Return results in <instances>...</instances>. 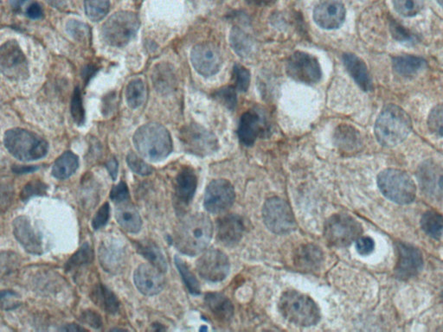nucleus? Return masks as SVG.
I'll return each instance as SVG.
<instances>
[{"label": "nucleus", "instance_id": "obj_48", "mask_svg": "<svg viewBox=\"0 0 443 332\" xmlns=\"http://www.w3.org/2000/svg\"><path fill=\"white\" fill-rule=\"evenodd\" d=\"M127 163L134 173L141 176H149L153 173V168L134 153L127 155Z\"/></svg>", "mask_w": 443, "mask_h": 332}, {"label": "nucleus", "instance_id": "obj_20", "mask_svg": "<svg viewBox=\"0 0 443 332\" xmlns=\"http://www.w3.org/2000/svg\"><path fill=\"white\" fill-rule=\"evenodd\" d=\"M163 272L149 264H142L134 272L135 286L141 293L146 296L157 295L165 287V278Z\"/></svg>", "mask_w": 443, "mask_h": 332}, {"label": "nucleus", "instance_id": "obj_39", "mask_svg": "<svg viewBox=\"0 0 443 332\" xmlns=\"http://www.w3.org/2000/svg\"><path fill=\"white\" fill-rule=\"evenodd\" d=\"M175 264H176L179 274L182 276L183 281L185 282L186 287L188 288L190 293L193 295L201 294V286H199L198 279L191 273L186 262L181 258H179L178 256H176L175 257Z\"/></svg>", "mask_w": 443, "mask_h": 332}, {"label": "nucleus", "instance_id": "obj_47", "mask_svg": "<svg viewBox=\"0 0 443 332\" xmlns=\"http://www.w3.org/2000/svg\"><path fill=\"white\" fill-rule=\"evenodd\" d=\"M47 189L48 186L45 183L39 181V180H36V181L33 180L23 188L21 193H20V198L23 202H26L31 198L46 195Z\"/></svg>", "mask_w": 443, "mask_h": 332}, {"label": "nucleus", "instance_id": "obj_60", "mask_svg": "<svg viewBox=\"0 0 443 332\" xmlns=\"http://www.w3.org/2000/svg\"><path fill=\"white\" fill-rule=\"evenodd\" d=\"M437 2L443 8V0H437Z\"/></svg>", "mask_w": 443, "mask_h": 332}, {"label": "nucleus", "instance_id": "obj_4", "mask_svg": "<svg viewBox=\"0 0 443 332\" xmlns=\"http://www.w3.org/2000/svg\"><path fill=\"white\" fill-rule=\"evenodd\" d=\"M279 310L287 321L298 326H313L321 320L316 303L297 291H287L282 295Z\"/></svg>", "mask_w": 443, "mask_h": 332}, {"label": "nucleus", "instance_id": "obj_1", "mask_svg": "<svg viewBox=\"0 0 443 332\" xmlns=\"http://www.w3.org/2000/svg\"><path fill=\"white\" fill-rule=\"evenodd\" d=\"M213 237V223L207 215L197 213L179 223L174 231V243L182 254L198 255L208 247Z\"/></svg>", "mask_w": 443, "mask_h": 332}, {"label": "nucleus", "instance_id": "obj_43", "mask_svg": "<svg viewBox=\"0 0 443 332\" xmlns=\"http://www.w3.org/2000/svg\"><path fill=\"white\" fill-rule=\"evenodd\" d=\"M233 78L235 90L242 93L248 90L250 83V72L245 67L235 64Z\"/></svg>", "mask_w": 443, "mask_h": 332}, {"label": "nucleus", "instance_id": "obj_46", "mask_svg": "<svg viewBox=\"0 0 443 332\" xmlns=\"http://www.w3.org/2000/svg\"><path fill=\"white\" fill-rule=\"evenodd\" d=\"M428 127L434 134L443 137V105L434 107L429 112Z\"/></svg>", "mask_w": 443, "mask_h": 332}, {"label": "nucleus", "instance_id": "obj_15", "mask_svg": "<svg viewBox=\"0 0 443 332\" xmlns=\"http://www.w3.org/2000/svg\"><path fill=\"white\" fill-rule=\"evenodd\" d=\"M230 261L225 254L218 250L206 251L197 262L199 275L206 281L219 282L229 274Z\"/></svg>", "mask_w": 443, "mask_h": 332}, {"label": "nucleus", "instance_id": "obj_26", "mask_svg": "<svg viewBox=\"0 0 443 332\" xmlns=\"http://www.w3.org/2000/svg\"><path fill=\"white\" fill-rule=\"evenodd\" d=\"M115 218L123 230L131 234L139 233L142 227V219L138 210L129 201L118 203Z\"/></svg>", "mask_w": 443, "mask_h": 332}, {"label": "nucleus", "instance_id": "obj_8", "mask_svg": "<svg viewBox=\"0 0 443 332\" xmlns=\"http://www.w3.org/2000/svg\"><path fill=\"white\" fill-rule=\"evenodd\" d=\"M363 229L356 219L346 214L333 215L327 220L324 235L331 246L344 247L361 237Z\"/></svg>", "mask_w": 443, "mask_h": 332}, {"label": "nucleus", "instance_id": "obj_7", "mask_svg": "<svg viewBox=\"0 0 443 332\" xmlns=\"http://www.w3.org/2000/svg\"><path fill=\"white\" fill-rule=\"evenodd\" d=\"M139 29V19L132 11H118L107 20L102 28L103 40L111 46L124 47Z\"/></svg>", "mask_w": 443, "mask_h": 332}, {"label": "nucleus", "instance_id": "obj_54", "mask_svg": "<svg viewBox=\"0 0 443 332\" xmlns=\"http://www.w3.org/2000/svg\"><path fill=\"white\" fill-rule=\"evenodd\" d=\"M28 17L33 19H39L43 17V11L41 6L38 3L31 4V5L28 7L26 11Z\"/></svg>", "mask_w": 443, "mask_h": 332}, {"label": "nucleus", "instance_id": "obj_22", "mask_svg": "<svg viewBox=\"0 0 443 332\" xmlns=\"http://www.w3.org/2000/svg\"><path fill=\"white\" fill-rule=\"evenodd\" d=\"M198 186V178L190 167H185L179 171L174 183V194L177 203L187 206L193 201Z\"/></svg>", "mask_w": 443, "mask_h": 332}, {"label": "nucleus", "instance_id": "obj_57", "mask_svg": "<svg viewBox=\"0 0 443 332\" xmlns=\"http://www.w3.org/2000/svg\"><path fill=\"white\" fill-rule=\"evenodd\" d=\"M60 331H87L85 328L81 327L78 325H74V323H70V325H67L65 327H62Z\"/></svg>", "mask_w": 443, "mask_h": 332}, {"label": "nucleus", "instance_id": "obj_24", "mask_svg": "<svg viewBox=\"0 0 443 332\" xmlns=\"http://www.w3.org/2000/svg\"><path fill=\"white\" fill-rule=\"evenodd\" d=\"M343 62L351 77L362 90L369 92L373 90V79L368 68L361 58L356 55L346 53L343 55Z\"/></svg>", "mask_w": 443, "mask_h": 332}, {"label": "nucleus", "instance_id": "obj_25", "mask_svg": "<svg viewBox=\"0 0 443 332\" xmlns=\"http://www.w3.org/2000/svg\"><path fill=\"white\" fill-rule=\"evenodd\" d=\"M262 131L261 119L253 111H248L242 115L237 129L239 141L246 146L254 145Z\"/></svg>", "mask_w": 443, "mask_h": 332}, {"label": "nucleus", "instance_id": "obj_40", "mask_svg": "<svg viewBox=\"0 0 443 332\" xmlns=\"http://www.w3.org/2000/svg\"><path fill=\"white\" fill-rule=\"evenodd\" d=\"M395 9L404 17H413L424 8L425 0H393Z\"/></svg>", "mask_w": 443, "mask_h": 332}, {"label": "nucleus", "instance_id": "obj_6", "mask_svg": "<svg viewBox=\"0 0 443 332\" xmlns=\"http://www.w3.org/2000/svg\"><path fill=\"white\" fill-rule=\"evenodd\" d=\"M377 182L382 194L391 202L409 205L416 198V185L405 171L386 169L378 174Z\"/></svg>", "mask_w": 443, "mask_h": 332}, {"label": "nucleus", "instance_id": "obj_35", "mask_svg": "<svg viewBox=\"0 0 443 332\" xmlns=\"http://www.w3.org/2000/svg\"><path fill=\"white\" fill-rule=\"evenodd\" d=\"M422 230L429 237L437 239L443 232V215L436 210H428L421 219Z\"/></svg>", "mask_w": 443, "mask_h": 332}, {"label": "nucleus", "instance_id": "obj_19", "mask_svg": "<svg viewBox=\"0 0 443 332\" xmlns=\"http://www.w3.org/2000/svg\"><path fill=\"white\" fill-rule=\"evenodd\" d=\"M125 247L117 240L110 239L102 242L99 247V261L102 269L112 274H119L127 262Z\"/></svg>", "mask_w": 443, "mask_h": 332}, {"label": "nucleus", "instance_id": "obj_34", "mask_svg": "<svg viewBox=\"0 0 443 332\" xmlns=\"http://www.w3.org/2000/svg\"><path fill=\"white\" fill-rule=\"evenodd\" d=\"M336 143L347 151L358 150L362 145L361 134L353 127L341 126L336 131Z\"/></svg>", "mask_w": 443, "mask_h": 332}, {"label": "nucleus", "instance_id": "obj_56", "mask_svg": "<svg viewBox=\"0 0 443 332\" xmlns=\"http://www.w3.org/2000/svg\"><path fill=\"white\" fill-rule=\"evenodd\" d=\"M38 166H16L13 167L14 173L16 174H26L33 173V171H37Z\"/></svg>", "mask_w": 443, "mask_h": 332}, {"label": "nucleus", "instance_id": "obj_50", "mask_svg": "<svg viewBox=\"0 0 443 332\" xmlns=\"http://www.w3.org/2000/svg\"><path fill=\"white\" fill-rule=\"evenodd\" d=\"M129 190L125 182L121 181L117 186L113 187L110 191L111 201L117 203H122L129 201Z\"/></svg>", "mask_w": 443, "mask_h": 332}, {"label": "nucleus", "instance_id": "obj_36", "mask_svg": "<svg viewBox=\"0 0 443 332\" xmlns=\"http://www.w3.org/2000/svg\"><path fill=\"white\" fill-rule=\"evenodd\" d=\"M93 259L94 251L90 244L86 242L66 262L65 270L68 273H71V272L89 265Z\"/></svg>", "mask_w": 443, "mask_h": 332}, {"label": "nucleus", "instance_id": "obj_23", "mask_svg": "<svg viewBox=\"0 0 443 332\" xmlns=\"http://www.w3.org/2000/svg\"><path fill=\"white\" fill-rule=\"evenodd\" d=\"M245 232V224L237 215H228L218 222V240L223 245L233 246L240 242Z\"/></svg>", "mask_w": 443, "mask_h": 332}, {"label": "nucleus", "instance_id": "obj_14", "mask_svg": "<svg viewBox=\"0 0 443 332\" xmlns=\"http://www.w3.org/2000/svg\"><path fill=\"white\" fill-rule=\"evenodd\" d=\"M234 201L233 185L225 179H215L207 186L203 206L210 213L219 214L229 210Z\"/></svg>", "mask_w": 443, "mask_h": 332}, {"label": "nucleus", "instance_id": "obj_28", "mask_svg": "<svg viewBox=\"0 0 443 332\" xmlns=\"http://www.w3.org/2000/svg\"><path fill=\"white\" fill-rule=\"evenodd\" d=\"M135 247L138 253L146 258L151 265L157 267L163 273H166L169 269L166 259L156 243L151 240H142V241L135 242Z\"/></svg>", "mask_w": 443, "mask_h": 332}, {"label": "nucleus", "instance_id": "obj_3", "mask_svg": "<svg viewBox=\"0 0 443 332\" xmlns=\"http://www.w3.org/2000/svg\"><path fill=\"white\" fill-rule=\"evenodd\" d=\"M134 144L138 153L149 161H161L173 151V141L169 130L158 123L139 127L134 135Z\"/></svg>", "mask_w": 443, "mask_h": 332}, {"label": "nucleus", "instance_id": "obj_53", "mask_svg": "<svg viewBox=\"0 0 443 332\" xmlns=\"http://www.w3.org/2000/svg\"><path fill=\"white\" fill-rule=\"evenodd\" d=\"M390 29L393 31L394 38L400 40V41H406V40L411 39V35L396 22L393 23V25L390 26Z\"/></svg>", "mask_w": 443, "mask_h": 332}, {"label": "nucleus", "instance_id": "obj_59", "mask_svg": "<svg viewBox=\"0 0 443 332\" xmlns=\"http://www.w3.org/2000/svg\"><path fill=\"white\" fill-rule=\"evenodd\" d=\"M26 1V0H10L11 6H13L15 10L19 9Z\"/></svg>", "mask_w": 443, "mask_h": 332}, {"label": "nucleus", "instance_id": "obj_27", "mask_svg": "<svg viewBox=\"0 0 443 332\" xmlns=\"http://www.w3.org/2000/svg\"><path fill=\"white\" fill-rule=\"evenodd\" d=\"M151 81L159 93H171L177 86V77L174 67L165 63L158 64L151 74Z\"/></svg>", "mask_w": 443, "mask_h": 332}, {"label": "nucleus", "instance_id": "obj_37", "mask_svg": "<svg viewBox=\"0 0 443 332\" xmlns=\"http://www.w3.org/2000/svg\"><path fill=\"white\" fill-rule=\"evenodd\" d=\"M146 91L145 84L141 79H134L127 87L126 98L127 105L131 109H138L146 101Z\"/></svg>", "mask_w": 443, "mask_h": 332}, {"label": "nucleus", "instance_id": "obj_32", "mask_svg": "<svg viewBox=\"0 0 443 332\" xmlns=\"http://www.w3.org/2000/svg\"><path fill=\"white\" fill-rule=\"evenodd\" d=\"M78 156L72 151H66L55 160L53 167V177L60 180L69 178L78 171Z\"/></svg>", "mask_w": 443, "mask_h": 332}, {"label": "nucleus", "instance_id": "obj_29", "mask_svg": "<svg viewBox=\"0 0 443 332\" xmlns=\"http://www.w3.org/2000/svg\"><path fill=\"white\" fill-rule=\"evenodd\" d=\"M91 299L103 311L110 314H117L119 310V302L113 291L102 283L97 284L91 293Z\"/></svg>", "mask_w": 443, "mask_h": 332}, {"label": "nucleus", "instance_id": "obj_44", "mask_svg": "<svg viewBox=\"0 0 443 332\" xmlns=\"http://www.w3.org/2000/svg\"><path fill=\"white\" fill-rule=\"evenodd\" d=\"M231 46L241 57L249 54L251 49L250 41L248 37L240 30L234 29L231 32Z\"/></svg>", "mask_w": 443, "mask_h": 332}, {"label": "nucleus", "instance_id": "obj_52", "mask_svg": "<svg viewBox=\"0 0 443 332\" xmlns=\"http://www.w3.org/2000/svg\"><path fill=\"white\" fill-rule=\"evenodd\" d=\"M356 249L359 255H368L373 253L375 242L372 238L368 237H359L356 241Z\"/></svg>", "mask_w": 443, "mask_h": 332}, {"label": "nucleus", "instance_id": "obj_16", "mask_svg": "<svg viewBox=\"0 0 443 332\" xmlns=\"http://www.w3.org/2000/svg\"><path fill=\"white\" fill-rule=\"evenodd\" d=\"M417 179L422 191L429 197L443 198V164L426 160L417 169Z\"/></svg>", "mask_w": 443, "mask_h": 332}, {"label": "nucleus", "instance_id": "obj_31", "mask_svg": "<svg viewBox=\"0 0 443 332\" xmlns=\"http://www.w3.org/2000/svg\"><path fill=\"white\" fill-rule=\"evenodd\" d=\"M426 62L424 58L416 55H402L393 59L395 72L402 77H412L424 69Z\"/></svg>", "mask_w": 443, "mask_h": 332}, {"label": "nucleus", "instance_id": "obj_18", "mask_svg": "<svg viewBox=\"0 0 443 332\" xmlns=\"http://www.w3.org/2000/svg\"><path fill=\"white\" fill-rule=\"evenodd\" d=\"M345 18L346 8L339 0H324L314 11V22L322 29H338Z\"/></svg>", "mask_w": 443, "mask_h": 332}, {"label": "nucleus", "instance_id": "obj_13", "mask_svg": "<svg viewBox=\"0 0 443 332\" xmlns=\"http://www.w3.org/2000/svg\"><path fill=\"white\" fill-rule=\"evenodd\" d=\"M191 61L199 75L210 77L220 70L223 58L220 50L213 43H202L193 47Z\"/></svg>", "mask_w": 443, "mask_h": 332}, {"label": "nucleus", "instance_id": "obj_21", "mask_svg": "<svg viewBox=\"0 0 443 332\" xmlns=\"http://www.w3.org/2000/svg\"><path fill=\"white\" fill-rule=\"evenodd\" d=\"M14 237L28 253L40 255L43 254V242L36 232L29 218L18 217L13 223Z\"/></svg>", "mask_w": 443, "mask_h": 332}, {"label": "nucleus", "instance_id": "obj_12", "mask_svg": "<svg viewBox=\"0 0 443 332\" xmlns=\"http://www.w3.org/2000/svg\"><path fill=\"white\" fill-rule=\"evenodd\" d=\"M0 68L6 77L21 81L29 77V67L25 54L14 40L8 41L0 49Z\"/></svg>", "mask_w": 443, "mask_h": 332}, {"label": "nucleus", "instance_id": "obj_17", "mask_svg": "<svg viewBox=\"0 0 443 332\" xmlns=\"http://www.w3.org/2000/svg\"><path fill=\"white\" fill-rule=\"evenodd\" d=\"M397 262L395 267V274L400 279H408L420 273L424 267L422 252L405 242L397 245Z\"/></svg>", "mask_w": 443, "mask_h": 332}, {"label": "nucleus", "instance_id": "obj_55", "mask_svg": "<svg viewBox=\"0 0 443 332\" xmlns=\"http://www.w3.org/2000/svg\"><path fill=\"white\" fill-rule=\"evenodd\" d=\"M106 167L114 181V180H117L118 175L117 160L114 158L110 159V161L107 163Z\"/></svg>", "mask_w": 443, "mask_h": 332}, {"label": "nucleus", "instance_id": "obj_49", "mask_svg": "<svg viewBox=\"0 0 443 332\" xmlns=\"http://www.w3.org/2000/svg\"><path fill=\"white\" fill-rule=\"evenodd\" d=\"M110 218V203H106L101 208H100L97 213L95 214L93 221H92V227H93L95 230H101L102 227H105L107 223H109Z\"/></svg>", "mask_w": 443, "mask_h": 332}, {"label": "nucleus", "instance_id": "obj_30", "mask_svg": "<svg viewBox=\"0 0 443 332\" xmlns=\"http://www.w3.org/2000/svg\"><path fill=\"white\" fill-rule=\"evenodd\" d=\"M205 302L211 314L219 321L227 322L233 318V303L225 296L219 294H209L206 295Z\"/></svg>", "mask_w": 443, "mask_h": 332}, {"label": "nucleus", "instance_id": "obj_33", "mask_svg": "<svg viewBox=\"0 0 443 332\" xmlns=\"http://www.w3.org/2000/svg\"><path fill=\"white\" fill-rule=\"evenodd\" d=\"M322 252L314 245L302 246L295 255V263L301 269H316L322 262Z\"/></svg>", "mask_w": 443, "mask_h": 332}, {"label": "nucleus", "instance_id": "obj_5", "mask_svg": "<svg viewBox=\"0 0 443 332\" xmlns=\"http://www.w3.org/2000/svg\"><path fill=\"white\" fill-rule=\"evenodd\" d=\"M4 144L14 158L26 162L43 159L49 151V145L45 139L21 128L6 131Z\"/></svg>", "mask_w": 443, "mask_h": 332}, {"label": "nucleus", "instance_id": "obj_45", "mask_svg": "<svg viewBox=\"0 0 443 332\" xmlns=\"http://www.w3.org/2000/svg\"><path fill=\"white\" fill-rule=\"evenodd\" d=\"M237 90L234 86L222 87L215 92V98L220 102L227 109L233 110L237 104Z\"/></svg>", "mask_w": 443, "mask_h": 332}, {"label": "nucleus", "instance_id": "obj_42", "mask_svg": "<svg viewBox=\"0 0 443 332\" xmlns=\"http://www.w3.org/2000/svg\"><path fill=\"white\" fill-rule=\"evenodd\" d=\"M70 113L75 124L82 126L85 122V111L83 107L81 90L75 87L71 99Z\"/></svg>", "mask_w": 443, "mask_h": 332}, {"label": "nucleus", "instance_id": "obj_51", "mask_svg": "<svg viewBox=\"0 0 443 332\" xmlns=\"http://www.w3.org/2000/svg\"><path fill=\"white\" fill-rule=\"evenodd\" d=\"M80 320L86 325L94 328V329H100L102 326V318L101 315L93 310L83 311L81 316H80Z\"/></svg>", "mask_w": 443, "mask_h": 332}, {"label": "nucleus", "instance_id": "obj_2", "mask_svg": "<svg viewBox=\"0 0 443 332\" xmlns=\"http://www.w3.org/2000/svg\"><path fill=\"white\" fill-rule=\"evenodd\" d=\"M412 130L410 115L402 107L388 104L384 107L375 123L377 141L385 147H394L404 142Z\"/></svg>", "mask_w": 443, "mask_h": 332}, {"label": "nucleus", "instance_id": "obj_11", "mask_svg": "<svg viewBox=\"0 0 443 332\" xmlns=\"http://www.w3.org/2000/svg\"><path fill=\"white\" fill-rule=\"evenodd\" d=\"M287 74L295 82L312 85L321 81L322 72L316 58L306 52L297 51L287 63Z\"/></svg>", "mask_w": 443, "mask_h": 332}, {"label": "nucleus", "instance_id": "obj_41", "mask_svg": "<svg viewBox=\"0 0 443 332\" xmlns=\"http://www.w3.org/2000/svg\"><path fill=\"white\" fill-rule=\"evenodd\" d=\"M66 31L75 41L86 43L90 39V28L78 20L71 19L66 23Z\"/></svg>", "mask_w": 443, "mask_h": 332}, {"label": "nucleus", "instance_id": "obj_9", "mask_svg": "<svg viewBox=\"0 0 443 332\" xmlns=\"http://www.w3.org/2000/svg\"><path fill=\"white\" fill-rule=\"evenodd\" d=\"M262 217L267 229L277 235H285L297 227L292 210L280 198L267 199L262 209Z\"/></svg>", "mask_w": 443, "mask_h": 332}, {"label": "nucleus", "instance_id": "obj_38", "mask_svg": "<svg viewBox=\"0 0 443 332\" xmlns=\"http://www.w3.org/2000/svg\"><path fill=\"white\" fill-rule=\"evenodd\" d=\"M87 17L92 21L98 22L109 13L110 0H85Z\"/></svg>", "mask_w": 443, "mask_h": 332}, {"label": "nucleus", "instance_id": "obj_10", "mask_svg": "<svg viewBox=\"0 0 443 332\" xmlns=\"http://www.w3.org/2000/svg\"><path fill=\"white\" fill-rule=\"evenodd\" d=\"M179 139L187 153L201 157L215 153L218 148L217 137L198 124L183 127L179 134Z\"/></svg>", "mask_w": 443, "mask_h": 332}, {"label": "nucleus", "instance_id": "obj_58", "mask_svg": "<svg viewBox=\"0 0 443 332\" xmlns=\"http://www.w3.org/2000/svg\"><path fill=\"white\" fill-rule=\"evenodd\" d=\"M247 1L250 2V4H253V5L267 6L274 3L275 1H277V0H247Z\"/></svg>", "mask_w": 443, "mask_h": 332}]
</instances>
